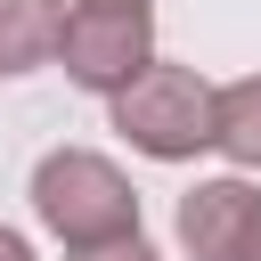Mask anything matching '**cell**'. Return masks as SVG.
<instances>
[{
    "label": "cell",
    "mask_w": 261,
    "mask_h": 261,
    "mask_svg": "<svg viewBox=\"0 0 261 261\" xmlns=\"http://www.w3.org/2000/svg\"><path fill=\"white\" fill-rule=\"evenodd\" d=\"M33 220L65 245V253H98V245H122L139 237V188L114 155L98 147H49L33 163Z\"/></svg>",
    "instance_id": "6da1fadb"
},
{
    "label": "cell",
    "mask_w": 261,
    "mask_h": 261,
    "mask_svg": "<svg viewBox=\"0 0 261 261\" xmlns=\"http://www.w3.org/2000/svg\"><path fill=\"white\" fill-rule=\"evenodd\" d=\"M106 114L147 163H196L212 147V82L179 57H155L139 82H122L106 98Z\"/></svg>",
    "instance_id": "7a4b0ae2"
},
{
    "label": "cell",
    "mask_w": 261,
    "mask_h": 261,
    "mask_svg": "<svg viewBox=\"0 0 261 261\" xmlns=\"http://www.w3.org/2000/svg\"><path fill=\"white\" fill-rule=\"evenodd\" d=\"M49 65H65L73 90L114 98L122 82H139L155 65V0H65Z\"/></svg>",
    "instance_id": "3957f363"
},
{
    "label": "cell",
    "mask_w": 261,
    "mask_h": 261,
    "mask_svg": "<svg viewBox=\"0 0 261 261\" xmlns=\"http://www.w3.org/2000/svg\"><path fill=\"white\" fill-rule=\"evenodd\" d=\"M171 237L188 261H261V179L245 171L196 179L171 212Z\"/></svg>",
    "instance_id": "277c9868"
},
{
    "label": "cell",
    "mask_w": 261,
    "mask_h": 261,
    "mask_svg": "<svg viewBox=\"0 0 261 261\" xmlns=\"http://www.w3.org/2000/svg\"><path fill=\"white\" fill-rule=\"evenodd\" d=\"M212 147L261 179V73H237V82H212Z\"/></svg>",
    "instance_id": "5b68a950"
},
{
    "label": "cell",
    "mask_w": 261,
    "mask_h": 261,
    "mask_svg": "<svg viewBox=\"0 0 261 261\" xmlns=\"http://www.w3.org/2000/svg\"><path fill=\"white\" fill-rule=\"evenodd\" d=\"M57 16L65 0H0V82H24L57 57Z\"/></svg>",
    "instance_id": "8992f818"
},
{
    "label": "cell",
    "mask_w": 261,
    "mask_h": 261,
    "mask_svg": "<svg viewBox=\"0 0 261 261\" xmlns=\"http://www.w3.org/2000/svg\"><path fill=\"white\" fill-rule=\"evenodd\" d=\"M65 261H163L155 245H147V228L139 237H122V245H98V253H65Z\"/></svg>",
    "instance_id": "52a82bcc"
},
{
    "label": "cell",
    "mask_w": 261,
    "mask_h": 261,
    "mask_svg": "<svg viewBox=\"0 0 261 261\" xmlns=\"http://www.w3.org/2000/svg\"><path fill=\"white\" fill-rule=\"evenodd\" d=\"M0 261H33V237L24 228H0Z\"/></svg>",
    "instance_id": "ba28073f"
}]
</instances>
